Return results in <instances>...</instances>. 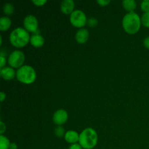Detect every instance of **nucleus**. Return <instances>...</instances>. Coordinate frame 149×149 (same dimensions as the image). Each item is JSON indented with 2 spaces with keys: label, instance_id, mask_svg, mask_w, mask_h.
Listing matches in <instances>:
<instances>
[{
  "label": "nucleus",
  "instance_id": "nucleus-8",
  "mask_svg": "<svg viewBox=\"0 0 149 149\" xmlns=\"http://www.w3.org/2000/svg\"><path fill=\"white\" fill-rule=\"evenodd\" d=\"M68 119V113L66 110L63 109H58L55 111L52 116L53 122L57 126H62L64 124L66 123Z\"/></svg>",
  "mask_w": 149,
  "mask_h": 149
},
{
  "label": "nucleus",
  "instance_id": "nucleus-13",
  "mask_svg": "<svg viewBox=\"0 0 149 149\" xmlns=\"http://www.w3.org/2000/svg\"><path fill=\"white\" fill-rule=\"evenodd\" d=\"M64 139L70 145L77 143L79 141V133L75 130H68L65 132Z\"/></svg>",
  "mask_w": 149,
  "mask_h": 149
},
{
  "label": "nucleus",
  "instance_id": "nucleus-3",
  "mask_svg": "<svg viewBox=\"0 0 149 149\" xmlns=\"http://www.w3.org/2000/svg\"><path fill=\"white\" fill-rule=\"evenodd\" d=\"M98 142V135L92 127H87L79 133V143L83 149H93Z\"/></svg>",
  "mask_w": 149,
  "mask_h": 149
},
{
  "label": "nucleus",
  "instance_id": "nucleus-1",
  "mask_svg": "<svg viewBox=\"0 0 149 149\" xmlns=\"http://www.w3.org/2000/svg\"><path fill=\"white\" fill-rule=\"evenodd\" d=\"M122 26L127 33L130 35L135 34L139 31L142 26L141 17L135 12L126 13L122 18Z\"/></svg>",
  "mask_w": 149,
  "mask_h": 149
},
{
  "label": "nucleus",
  "instance_id": "nucleus-29",
  "mask_svg": "<svg viewBox=\"0 0 149 149\" xmlns=\"http://www.w3.org/2000/svg\"><path fill=\"white\" fill-rule=\"evenodd\" d=\"M17 145L15 143H11L10 146V149H17Z\"/></svg>",
  "mask_w": 149,
  "mask_h": 149
},
{
  "label": "nucleus",
  "instance_id": "nucleus-14",
  "mask_svg": "<svg viewBox=\"0 0 149 149\" xmlns=\"http://www.w3.org/2000/svg\"><path fill=\"white\" fill-rule=\"evenodd\" d=\"M12 26V20L8 16H2L0 18V31H6L10 29Z\"/></svg>",
  "mask_w": 149,
  "mask_h": 149
},
{
  "label": "nucleus",
  "instance_id": "nucleus-10",
  "mask_svg": "<svg viewBox=\"0 0 149 149\" xmlns=\"http://www.w3.org/2000/svg\"><path fill=\"white\" fill-rule=\"evenodd\" d=\"M0 75L3 79L10 81L16 77V71L15 68L10 66H5L0 69Z\"/></svg>",
  "mask_w": 149,
  "mask_h": 149
},
{
  "label": "nucleus",
  "instance_id": "nucleus-26",
  "mask_svg": "<svg viewBox=\"0 0 149 149\" xmlns=\"http://www.w3.org/2000/svg\"><path fill=\"white\" fill-rule=\"evenodd\" d=\"M68 149H83V148L81 146V145L79 143H77L70 145L69 147H68Z\"/></svg>",
  "mask_w": 149,
  "mask_h": 149
},
{
  "label": "nucleus",
  "instance_id": "nucleus-24",
  "mask_svg": "<svg viewBox=\"0 0 149 149\" xmlns=\"http://www.w3.org/2000/svg\"><path fill=\"white\" fill-rule=\"evenodd\" d=\"M0 61H1V63H0V67H1V68H4V67L6 66V58L4 57V55H3V53L1 52V55H0Z\"/></svg>",
  "mask_w": 149,
  "mask_h": 149
},
{
  "label": "nucleus",
  "instance_id": "nucleus-27",
  "mask_svg": "<svg viewBox=\"0 0 149 149\" xmlns=\"http://www.w3.org/2000/svg\"><path fill=\"white\" fill-rule=\"evenodd\" d=\"M143 46L145 47L146 49H149V36L146 37L143 39Z\"/></svg>",
  "mask_w": 149,
  "mask_h": 149
},
{
  "label": "nucleus",
  "instance_id": "nucleus-6",
  "mask_svg": "<svg viewBox=\"0 0 149 149\" xmlns=\"http://www.w3.org/2000/svg\"><path fill=\"white\" fill-rule=\"evenodd\" d=\"M70 23L75 28L83 29L87 23V15L82 10H75L70 15Z\"/></svg>",
  "mask_w": 149,
  "mask_h": 149
},
{
  "label": "nucleus",
  "instance_id": "nucleus-23",
  "mask_svg": "<svg viewBox=\"0 0 149 149\" xmlns=\"http://www.w3.org/2000/svg\"><path fill=\"white\" fill-rule=\"evenodd\" d=\"M111 3L110 0H97V4L101 7H106Z\"/></svg>",
  "mask_w": 149,
  "mask_h": 149
},
{
  "label": "nucleus",
  "instance_id": "nucleus-9",
  "mask_svg": "<svg viewBox=\"0 0 149 149\" xmlns=\"http://www.w3.org/2000/svg\"><path fill=\"white\" fill-rule=\"evenodd\" d=\"M90 37V32L87 29H80L77 31L75 34V39L77 43L84 45L87 43Z\"/></svg>",
  "mask_w": 149,
  "mask_h": 149
},
{
  "label": "nucleus",
  "instance_id": "nucleus-12",
  "mask_svg": "<svg viewBox=\"0 0 149 149\" xmlns=\"http://www.w3.org/2000/svg\"><path fill=\"white\" fill-rule=\"evenodd\" d=\"M45 43V39L40 33H33L31 36L30 44L35 48H40Z\"/></svg>",
  "mask_w": 149,
  "mask_h": 149
},
{
  "label": "nucleus",
  "instance_id": "nucleus-4",
  "mask_svg": "<svg viewBox=\"0 0 149 149\" xmlns=\"http://www.w3.org/2000/svg\"><path fill=\"white\" fill-rule=\"evenodd\" d=\"M16 78L22 84H31L36 81V72L31 65H24L16 71Z\"/></svg>",
  "mask_w": 149,
  "mask_h": 149
},
{
  "label": "nucleus",
  "instance_id": "nucleus-11",
  "mask_svg": "<svg viewBox=\"0 0 149 149\" xmlns=\"http://www.w3.org/2000/svg\"><path fill=\"white\" fill-rule=\"evenodd\" d=\"M61 10L65 15H71L75 10V2L73 0H64L61 4Z\"/></svg>",
  "mask_w": 149,
  "mask_h": 149
},
{
  "label": "nucleus",
  "instance_id": "nucleus-22",
  "mask_svg": "<svg viewBox=\"0 0 149 149\" xmlns=\"http://www.w3.org/2000/svg\"><path fill=\"white\" fill-rule=\"evenodd\" d=\"M47 2V0H32V3L36 7H42Z\"/></svg>",
  "mask_w": 149,
  "mask_h": 149
},
{
  "label": "nucleus",
  "instance_id": "nucleus-30",
  "mask_svg": "<svg viewBox=\"0 0 149 149\" xmlns=\"http://www.w3.org/2000/svg\"><path fill=\"white\" fill-rule=\"evenodd\" d=\"M0 44H1V45H2V36H0Z\"/></svg>",
  "mask_w": 149,
  "mask_h": 149
},
{
  "label": "nucleus",
  "instance_id": "nucleus-20",
  "mask_svg": "<svg viewBox=\"0 0 149 149\" xmlns=\"http://www.w3.org/2000/svg\"><path fill=\"white\" fill-rule=\"evenodd\" d=\"M87 24L89 27L95 28L97 26V24H98V20H97V19L95 18V17H89V18L87 19Z\"/></svg>",
  "mask_w": 149,
  "mask_h": 149
},
{
  "label": "nucleus",
  "instance_id": "nucleus-16",
  "mask_svg": "<svg viewBox=\"0 0 149 149\" xmlns=\"http://www.w3.org/2000/svg\"><path fill=\"white\" fill-rule=\"evenodd\" d=\"M11 142L4 135H0V149H10Z\"/></svg>",
  "mask_w": 149,
  "mask_h": 149
},
{
  "label": "nucleus",
  "instance_id": "nucleus-25",
  "mask_svg": "<svg viewBox=\"0 0 149 149\" xmlns=\"http://www.w3.org/2000/svg\"><path fill=\"white\" fill-rule=\"evenodd\" d=\"M6 129H7L6 125L2 122V121H1V122H0V134H1V135H3V134L4 133V132L6 131Z\"/></svg>",
  "mask_w": 149,
  "mask_h": 149
},
{
  "label": "nucleus",
  "instance_id": "nucleus-28",
  "mask_svg": "<svg viewBox=\"0 0 149 149\" xmlns=\"http://www.w3.org/2000/svg\"><path fill=\"white\" fill-rule=\"evenodd\" d=\"M5 99H6V94L3 91L1 92V93H0V100H1V103L4 102Z\"/></svg>",
  "mask_w": 149,
  "mask_h": 149
},
{
  "label": "nucleus",
  "instance_id": "nucleus-21",
  "mask_svg": "<svg viewBox=\"0 0 149 149\" xmlns=\"http://www.w3.org/2000/svg\"><path fill=\"white\" fill-rule=\"evenodd\" d=\"M141 10L143 12V13L149 12V0H144L141 3Z\"/></svg>",
  "mask_w": 149,
  "mask_h": 149
},
{
  "label": "nucleus",
  "instance_id": "nucleus-17",
  "mask_svg": "<svg viewBox=\"0 0 149 149\" xmlns=\"http://www.w3.org/2000/svg\"><path fill=\"white\" fill-rule=\"evenodd\" d=\"M3 12L6 15V16L11 15L15 12L14 5L12 3H6L3 6Z\"/></svg>",
  "mask_w": 149,
  "mask_h": 149
},
{
  "label": "nucleus",
  "instance_id": "nucleus-15",
  "mask_svg": "<svg viewBox=\"0 0 149 149\" xmlns=\"http://www.w3.org/2000/svg\"><path fill=\"white\" fill-rule=\"evenodd\" d=\"M122 4L123 8L127 13L134 12L137 7V2L135 0H124Z\"/></svg>",
  "mask_w": 149,
  "mask_h": 149
},
{
  "label": "nucleus",
  "instance_id": "nucleus-7",
  "mask_svg": "<svg viewBox=\"0 0 149 149\" xmlns=\"http://www.w3.org/2000/svg\"><path fill=\"white\" fill-rule=\"evenodd\" d=\"M23 28L27 31L29 33H38V28H39V21L36 16L33 15H28L23 19Z\"/></svg>",
  "mask_w": 149,
  "mask_h": 149
},
{
  "label": "nucleus",
  "instance_id": "nucleus-19",
  "mask_svg": "<svg viewBox=\"0 0 149 149\" xmlns=\"http://www.w3.org/2000/svg\"><path fill=\"white\" fill-rule=\"evenodd\" d=\"M65 132L64 128L62 126H57V127L55 129V135L58 138H62L65 135Z\"/></svg>",
  "mask_w": 149,
  "mask_h": 149
},
{
  "label": "nucleus",
  "instance_id": "nucleus-18",
  "mask_svg": "<svg viewBox=\"0 0 149 149\" xmlns=\"http://www.w3.org/2000/svg\"><path fill=\"white\" fill-rule=\"evenodd\" d=\"M141 23L142 26L146 28H149V12L145 13L141 16Z\"/></svg>",
  "mask_w": 149,
  "mask_h": 149
},
{
  "label": "nucleus",
  "instance_id": "nucleus-5",
  "mask_svg": "<svg viewBox=\"0 0 149 149\" xmlns=\"http://www.w3.org/2000/svg\"><path fill=\"white\" fill-rule=\"evenodd\" d=\"M25 60H26V57H25L24 53L21 50L16 49V50L13 51L9 55L7 62L10 67L18 69L20 67L24 65Z\"/></svg>",
  "mask_w": 149,
  "mask_h": 149
},
{
  "label": "nucleus",
  "instance_id": "nucleus-2",
  "mask_svg": "<svg viewBox=\"0 0 149 149\" xmlns=\"http://www.w3.org/2000/svg\"><path fill=\"white\" fill-rule=\"evenodd\" d=\"M30 38L29 33L24 28L17 27L12 31L9 40L13 47L20 49L26 47L30 42Z\"/></svg>",
  "mask_w": 149,
  "mask_h": 149
}]
</instances>
